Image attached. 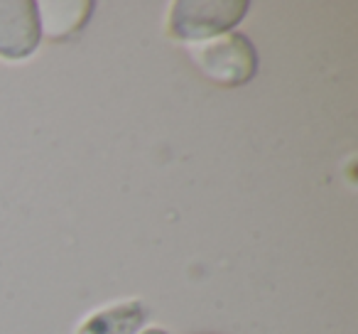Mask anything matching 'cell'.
Here are the masks:
<instances>
[{"label": "cell", "mask_w": 358, "mask_h": 334, "mask_svg": "<svg viewBox=\"0 0 358 334\" xmlns=\"http://www.w3.org/2000/svg\"><path fill=\"white\" fill-rule=\"evenodd\" d=\"M248 8V0H174L164 30L172 40L194 45L224 32H234Z\"/></svg>", "instance_id": "cell-1"}, {"label": "cell", "mask_w": 358, "mask_h": 334, "mask_svg": "<svg viewBox=\"0 0 358 334\" xmlns=\"http://www.w3.org/2000/svg\"><path fill=\"white\" fill-rule=\"evenodd\" d=\"M187 55L206 79L221 86L248 84L258 71V52L241 32H224L211 40L187 45Z\"/></svg>", "instance_id": "cell-2"}, {"label": "cell", "mask_w": 358, "mask_h": 334, "mask_svg": "<svg viewBox=\"0 0 358 334\" xmlns=\"http://www.w3.org/2000/svg\"><path fill=\"white\" fill-rule=\"evenodd\" d=\"M42 40L32 0H0V60H27Z\"/></svg>", "instance_id": "cell-3"}, {"label": "cell", "mask_w": 358, "mask_h": 334, "mask_svg": "<svg viewBox=\"0 0 358 334\" xmlns=\"http://www.w3.org/2000/svg\"><path fill=\"white\" fill-rule=\"evenodd\" d=\"M37 18H40V32L47 40H69L89 22L94 3L91 0H45L35 3Z\"/></svg>", "instance_id": "cell-4"}, {"label": "cell", "mask_w": 358, "mask_h": 334, "mask_svg": "<svg viewBox=\"0 0 358 334\" xmlns=\"http://www.w3.org/2000/svg\"><path fill=\"white\" fill-rule=\"evenodd\" d=\"M148 309L140 300H123L89 314L74 334H140Z\"/></svg>", "instance_id": "cell-5"}, {"label": "cell", "mask_w": 358, "mask_h": 334, "mask_svg": "<svg viewBox=\"0 0 358 334\" xmlns=\"http://www.w3.org/2000/svg\"><path fill=\"white\" fill-rule=\"evenodd\" d=\"M140 334H169V332H164V329H157V327H150V329H143Z\"/></svg>", "instance_id": "cell-6"}, {"label": "cell", "mask_w": 358, "mask_h": 334, "mask_svg": "<svg viewBox=\"0 0 358 334\" xmlns=\"http://www.w3.org/2000/svg\"><path fill=\"white\" fill-rule=\"evenodd\" d=\"M196 334H214V332H196Z\"/></svg>", "instance_id": "cell-7"}]
</instances>
